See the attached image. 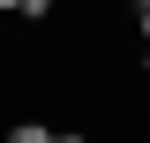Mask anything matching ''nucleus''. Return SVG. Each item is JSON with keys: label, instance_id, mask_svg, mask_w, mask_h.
Wrapping results in <instances>:
<instances>
[{"label": "nucleus", "instance_id": "obj_1", "mask_svg": "<svg viewBox=\"0 0 150 143\" xmlns=\"http://www.w3.org/2000/svg\"><path fill=\"white\" fill-rule=\"evenodd\" d=\"M15 8H23V15H45V8H53V0H15Z\"/></svg>", "mask_w": 150, "mask_h": 143}, {"label": "nucleus", "instance_id": "obj_2", "mask_svg": "<svg viewBox=\"0 0 150 143\" xmlns=\"http://www.w3.org/2000/svg\"><path fill=\"white\" fill-rule=\"evenodd\" d=\"M143 38H150V8H143Z\"/></svg>", "mask_w": 150, "mask_h": 143}, {"label": "nucleus", "instance_id": "obj_3", "mask_svg": "<svg viewBox=\"0 0 150 143\" xmlns=\"http://www.w3.org/2000/svg\"><path fill=\"white\" fill-rule=\"evenodd\" d=\"M0 8H15V0H0Z\"/></svg>", "mask_w": 150, "mask_h": 143}, {"label": "nucleus", "instance_id": "obj_4", "mask_svg": "<svg viewBox=\"0 0 150 143\" xmlns=\"http://www.w3.org/2000/svg\"><path fill=\"white\" fill-rule=\"evenodd\" d=\"M143 68H150V53H143Z\"/></svg>", "mask_w": 150, "mask_h": 143}, {"label": "nucleus", "instance_id": "obj_5", "mask_svg": "<svg viewBox=\"0 0 150 143\" xmlns=\"http://www.w3.org/2000/svg\"><path fill=\"white\" fill-rule=\"evenodd\" d=\"M143 8H150V0H143Z\"/></svg>", "mask_w": 150, "mask_h": 143}]
</instances>
